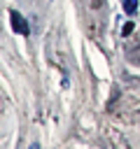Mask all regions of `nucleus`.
I'll list each match as a JSON object with an SVG mask.
<instances>
[{
	"mask_svg": "<svg viewBox=\"0 0 140 149\" xmlns=\"http://www.w3.org/2000/svg\"><path fill=\"white\" fill-rule=\"evenodd\" d=\"M124 12H126L128 16H135V12H138V0H124Z\"/></svg>",
	"mask_w": 140,
	"mask_h": 149,
	"instance_id": "f03ea898",
	"label": "nucleus"
},
{
	"mask_svg": "<svg viewBox=\"0 0 140 149\" xmlns=\"http://www.w3.org/2000/svg\"><path fill=\"white\" fill-rule=\"evenodd\" d=\"M133 28H135V26H133V21H128V23H124V28H121V35H124V37H128V35L133 33Z\"/></svg>",
	"mask_w": 140,
	"mask_h": 149,
	"instance_id": "7ed1b4c3",
	"label": "nucleus"
},
{
	"mask_svg": "<svg viewBox=\"0 0 140 149\" xmlns=\"http://www.w3.org/2000/svg\"><path fill=\"white\" fill-rule=\"evenodd\" d=\"M9 21H12V28H14L16 33H21L23 37L30 35V26H28V21H26L19 12H9Z\"/></svg>",
	"mask_w": 140,
	"mask_h": 149,
	"instance_id": "f257e3e1",
	"label": "nucleus"
}]
</instances>
